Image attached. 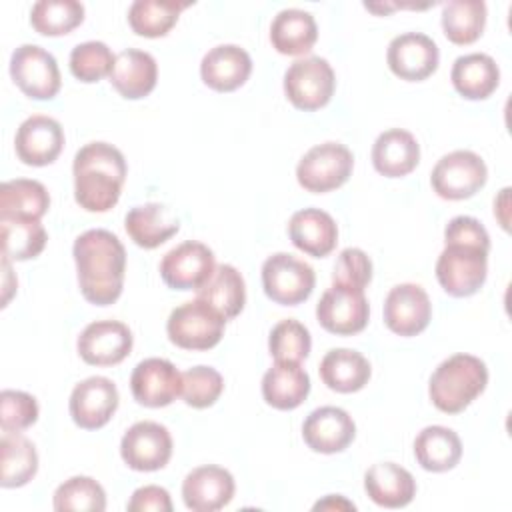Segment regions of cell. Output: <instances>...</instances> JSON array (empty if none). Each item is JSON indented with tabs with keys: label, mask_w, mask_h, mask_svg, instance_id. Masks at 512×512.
Instances as JSON below:
<instances>
[{
	"label": "cell",
	"mask_w": 512,
	"mask_h": 512,
	"mask_svg": "<svg viewBox=\"0 0 512 512\" xmlns=\"http://www.w3.org/2000/svg\"><path fill=\"white\" fill-rule=\"evenodd\" d=\"M82 296L94 306L114 304L124 288L126 250L116 234L102 228L82 232L72 246Z\"/></svg>",
	"instance_id": "cell-1"
},
{
	"label": "cell",
	"mask_w": 512,
	"mask_h": 512,
	"mask_svg": "<svg viewBox=\"0 0 512 512\" xmlns=\"http://www.w3.org/2000/svg\"><path fill=\"white\" fill-rule=\"evenodd\" d=\"M72 172L78 206L86 212H108L120 198L128 168L116 146L90 142L76 152Z\"/></svg>",
	"instance_id": "cell-2"
},
{
	"label": "cell",
	"mask_w": 512,
	"mask_h": 512,
	"mask_svg": "<svg viewBox=\"0 0 512 512\" xmlns=\"http://www.w3.org/2000/svg\"><path fill=\"white\" fill-rule=\"evenodd\" d=\"M486 384V364L478 356L460 352L436 366L428 382V396L440 412L458 414L484 392Z\"/></svg>",
	"instance_id": "cell-3"
},
{
	"label": "cell",
	"mask_w": 512,
	"mask_h": 512,
	"mask_svg": "<svg viewBox=\"0 0 512 512\" xmlns=\"http://www.w3.org/2000/svg\"><path fill=\"white\" fill-rule=\"evenodd\" d=\"M224 328L226 318L200 298L176 306L166 322L170 342L184 350L214 348L222 340Z\"/></svg>",
	"instance_id": "cell-4"
},
{
	"label": "cell",
	"mask_w": 512,
	"mask_h": 512,
	"mask_svg": "<svg viewBox=\"0 0 512 512\" xmlns=\"http://www.w3.org/2000/svg\"><path fill=\"white\" fill-rule=\"evenodd\" d=\"M488 252L470 244H446L436 260V278L444 292L454 298L476 294L488 276Z\"/></svg>",
	"instance_id": "cell-5"
},
{
	"label": "cell",
	"mask_w": 512,
	"mask_h": 512,
	"mask_svg": "<svg viewBox=\"0 0 512 512\" xmlns=\"http://www.w3.org/2000/svg\"><path fill=\"white\" fill-rule=\"evenodd\" d=\"M336 88V76L328 60L306 56L294 60L284 72V94L290 104L304 112L324 108Z\"/></svg>",
	"instance_id": "cell-6"
},
{
	"label": "cell",
	"mask_w": 512,
	"mask_h": 512,
	"mask_svg": "<svg viewBox=\"0 0 512 512\" xmlns=\"http://www.w3.org/2000/svg\"><path fill=\"white\" fill-rule=\"evenodd\" d=\"M354 156L340 142H324L312 146L296 166L298 184L314 194L340 188L352 174Z\"/></svg>",
	"instance_id": "cell-7"
},
{
	"label": "cell",
	"mask_w": 512,
	"mask_h": 512,
	"mask_svg": "<svg viewBox=\"0 0 512 512\" xmlns=\"http://www.w3.org/2000/svg\"><path fill=\"white\" fill-rule=\"evenodd\" d=\"M316 284V274L304 260L278 252L262 264L264 294L280 306H298L310 298Z\"/></svg>",
	"instance_id": "cell-8"
},
{
	"label": "cell",
	"mask_w": 512,
	"mask_h": 512,
	"mask_svg": "<svg viewBox=\"0 0 512 512\" xmlns=\"http://www.w3.org/2000/svg\"><path fill=\"white\" fill-rule=\"evenodd\" d=\"M488 180L484 160L472 150L444 154L430 174L432 190L444 200L472 198Z\"/></svg>",
	"instance_id": "cell-9"
},
{
	"label": "cell",
	"mask_w": 512,
	"mask_h": 512,
	"mask_svg": "<svg viewBox=\"0 0 512 512\" xmlns=\"http://www.w3.org/2000/svg\"><path fill=\"white\" fill-rule=\"evenodd\" d=\"M10 76L32 100L54 98L62 84L56 58L36 44H22L12 52Z\"/></svg>",
	"instance_id": "cell-10"
},
{
	"label": "cell",
	"mask_w": 512,
	"mask_h": 512,
	"mask_svg": "<svg viewBox=\"0 0 512 512\" xmlns=\"http://www.w3.org/2000/svg\"><path fill=\"white\" fill-rule=\"evenodd\" d=\"M120 456L126 466L136 472L160 470L172 456V436L168 428L158 422H136L120 440Z\"/></svg>",
	"instance_id": "cell-11"
},
{
	"label": "cell",
	"mask_w": 512,
	"mask_h": 512,
	"mask_svg": "<svg viewBox=\"0 0 512 512\" xmlns=\"http://www.w3.org/2000/svg\"><path fill=\"white\" fill-rule=\"evenodd\" d=\"M316 318L326 332L336 336L362 332L370 318V306L364 290L332 284L316 304Z\"/></svg>",
	"instance_id": "cell-12"
},
{
	"label": "cell",
	"mask_w": 512,
	"mask_h": 512,
	"mask_svg": "<svg viewBox=\"0 0 512 512\" xmlns=\"http://www.w3.org/2000/svg\"><path fill=\"white\" fill-rule=\"evenodd\" d=\"M386 62L394 76L406 82H420L432 76L440 62L436 42L422 32H404L390 40Z\"/></svg>",
	"instance_id": "cell-13"
},
{
	"label": "cell",
	"mask_w": 512,
	"mask_h": 512,
	"mask_svg": "<svg viewBox=\"0 0 512 512\" xmlns=\"http://www.w3.org/2000/svg\"><path fill=\"white\" fill-rule=\"evenodd\" d=\"M214 268V252L196 240L178 244L160 260V276L174 290H198Z\"/></svg>",
	"instance_id": "cell-14"
},
{
	"label": "cell",
	"mask_w": 512,
	"mask_h": 512,
	"mask_svg": "<svg viewBox=\"0 0 512 512\" xmlns=\"http://www.w3.org/2000/svg\"><path fill=\"white\" fill-rule=\"evenodd\" d=\"M118 400V388L110 378L90 376L74 386L68 410L76 426L98 430L110 422L118 408Z\"/></svg>",
	"instance_id": "cell-15"
},
{
	"label": "cell",
	"mask_w": 512,
	"mask_h": 512,
	"mask_svg": "<svg viewBox=\"0 0 512 512\" xmlns=\"http://www.w3.org/2000/svg\"><path fill=\"white\" fill-rule=\"evenodd\" d=\"M132 344V332L124 322L96 320L80 332L76 348L90 366H114L130 354Z\"/></svg>",
	"instance_id": "cell-16"
},
{
	"label": "cell",
	"mask_w": 512,
	"mask_h": 512,
	"mask_svg": "<svg viewBox=\"0 0 512 512\" xmlns=\"http://www.w3.org/2000/svg\"><path fill=\"white\" fill-rule=\"evenodd\" d=\"M432 318V304L426 290L404 282L394 286L384 300V324L390 332L410 338L424 332Z\"/></svg>",
	"instance_id": "cell-17"
},
{
	"label": "cell",
	"mask_w": 512,
	"mask_h": 512,
	"mask_svg": "<svg viewBox=\"0 0 512 512\" xmlns=\"http://www.w3.org/2000/svg\"><path fill=\"white\" fill-rule=\"evenodd\" d=\"M130 390L138 404L148 408H162L180 396L182 374L170 360L146 358L132 370Z\"/></svg>",
	"instance_id": "cell-18"
},
{
	"label": "cell",
	"mask_w": 512,
	"mask_h": 512,
	"mask_svg": "<svg viewBox=\"0 0 512 512\" xmlns=\"http://www.w3.org/2000/svg\"><path fill=\"white\" fill-rule=\"evenodd\" d=\"M14 148L20 162L28 166H48L64 148V130L58 120L34 114L18 126Z\"/></svg>",
	"instance_id": "cell-19"
},
{
	"label": "cell",
	"mask_w": 512,
	"mask_h": 512,
	"mask_svg": "<svg viewBox=\"0 0 512 512\" xmlns=\"http://www.w3.org/2000/svg\"><path fill=\"white\" fill-rule=\"evenodd\" d=\"M356 436L352 416L338 406H320L312 410L302 424L306 446L320 454H336L346 450Z\"/></svg>",
	"instance_id": "cell-20"
},
{
	"label": "cell",
	"mask_w": 512,
	"mask_h": 512,
	"mask_svg": "<svg viewBox=\"0 0 512 512\" xmlns=\"http://www.w3.org/2000/svg\"><path fill=\"white\" fill-rule=\"evenodd\" d=\"M234 478L228 470L208 464L186 474L182 482V500L188 510L214 512L234 498Z\"/></svg>",
	"instance_id": "cell-21"
},
{
	"label": "cell",
	"mask_w": 512,
	"mask_h": 512,
	"mask_svg": "<svg viewBox=\"0 0 512 512\" xmlns=\"http://www.w3.org/2000/svg\"><path fill=\"white\" fill-rule=\"evenodd\" d=\"M252 72L250 54L236 44H220L210 48L200 62L202 82L216 92H232L240 88Z\"/></svg>",
	"instance_id": "cell-22"
},
{
	"label": "cell",
	"mask_w": 512,
	"mask_h": 512,
	"mask_svg": "<svg viewBox=\"0 0 512 512\" xmlns=\"http://www.w3.org/2000/svg\"><path fill=\"white\" fill-rule=\"evenodd\" d=\"M108 78L114 90L122 98L140 100L156 88L158 64L152 54L144 50L128 48L116 54V60Z\"/></svg>",
	"instance_id": "cell-23"
},
{
	"label": "cell",
	"mask_w": 512,
	"mask_h": 512,
	"mask_svg": "<svg viewBox=\"0 0 512 512\" xmlns=\"http://www.w3.org/2000/svg\"><path fill=\"white\" fill-rule=\"evenodd\" d=\"M292 244L308 256L324 258L338 242V226L334 218L320 208H304L292 214L288 222Z\"/></svg>",
	"instance_id": "cell-24"
},
{
	"label": "cell",
	"mask_w": 512,
	"mask_h": 512,
	"mask_svg": "<svg viewBox=\"0 0 512 512\" xmlns=\"http://www.w3.org/2000/svg\"><path fill=\"white\" fill-rule=\"evenodd\" d=\"M364 490L382 508H404L416 496V480L400 464L378 462L366 470Z\"/></svg>",
	"instance_id": "cell-25"
},
{
	"label": "cell",
	"mask_w": 512,
	"mask_h": 512,
	"mask_svg": "<svg viewBox=\"0 0 512 512\" xmlns=\"http://www.w3.org/2000/svg\"><path fill=\"white\" fill-rule=\"evenodd\" d=\"M420 162V146L416 138L402 128L382 132L372 146V164L386 178H402Z\"/></svg>",
	"instance_id": "cell-26"
},
{
	"label": "cell",
	"mask_w": 512,
	"mask_h": 512,
	"mask_svg": "<svg viewBox=\"0 0 512 512\" xmlns=\"http://www.w3.org/2000/svg\"><path fill=\"white\" fill-rule=\"evenodd\" d=\"M450 80L454 90L466 100H486L500 84V68L492 56L472 52L454 60Z\"/></svg>",
	"instance_id": "cell-27"
},
{
	"label": "cell",
	"mask_w": 512,
	"mask_h": 512,
	"mask_svg": "<svg viewBox=\"0 0 512 512\" xmlns=\"http://www.w3.org/2000/svg\"><path fill=\"white\" fill-rule=\"evenodd\" d=\"M310 394V376L298 362H274L262 376V398L276 410H294Z\"/></svg>",
	"instance_id": "cell-28"
},
{
	"label": "cell",
	"mask_w": 512,
	"mask_h": 512,
	"mask_svg": "<svg viewBox=\"0 0 512 512\" xmlns=\"http://www.w3.org/2000/svg\"><path fill=\"white\" fill-rule=\"evenodd\" d=\"M318 40V26L310 12L300 8L280 10L270 24L272 48L284 56H304Z\"/></svg>",
	"instance_id": "cell-29"
},
{
	"label": "cell",
	"mask_w": 512,
	"mask_h": 512,
	"mask_svg": "<svg viewBox=\"0 0 512 512\" xmlns=\"http://www.w3.org/2000/svg\"><path fill=\"white\" fill-rule=\"evenodd\" d=\"M322 382L340 394H352L362 390L370 380V362L356 350L334 348L320 360Z\"/></svg>",
	"instance_id": "cell-30"
},
{
	"label": "cell",
	"mask_w": 512,
	"mask_h": 512,
	"mask_svg": "<svg viewBox=\"0 0 512 512\" xmlns=\"http://www.w3.org/2000/svg\"><path fill=\"white\" fill-rule=\"evenodd\" d=\"M124 228L136 246L152 250L170 240L178 232L180 224L162 204L148 202L134 206L126 214Z\"/></svg>",
	"instance_id": "cell-31"
},
{
	"label": "cell",
	"mask_w": 512,
	"mask_h": 512,
	"mask_svg": "<svg viewBox=\"0 0 512 512\" xmlns=\"http://www.w3.org/2000/svg\"><path fill=\"white\" fill-rule=\"evenodd\" d=\"M414 456L428 472L452 470L462 458L460 436L446 426H426L414 438Z\"/></svg>",
	"instance_id": "cell-32"
},
{
	"label": "cell",
	"mask_w": 512,
	"mask_h": 512,
	"mask_svg": "<svg viewBox=\"0 0 512 512\" xmlns=\"http://www.w3.org/2000/svg\"><path fill=\"white\" fill-rule=\"evenodd\" d=\"M196 298L208 302L226 320L236 318L246 304L244 278L232 264H220L196 290Z\"/></svg>",
	"instance_id": "cell-33"
},
{
	"label": "cell",
	"mask_w": 512,
	"mask_h": 512,
	"mask_svg": "<svg viewBox=\"0 0 512 512\" xmlns=\"http://www.w3.org/2000/svg\"><path fill=\"white\" fill-rule=\"evenodd\" d=\"M38 472L34 444L20 432H4L0 440V484L18 488L28 484Z\"/></svg>",
	"instance_id": "cell-34"
},
{
	"label": "cell",
	"mask_w": 512,
	"mask_h": 512,
	"mask_svg": "<svg viewBox=\"0 0 512 512\" xmlns=\"http://www.w3.org/2000/svg\"><path fill=\"white\" fill-rule=\"evenodd\" d=\"M50 206V194L38 180L16 178L0 186V218L40 220Z\"/></svg>",
	"instance_id": "cell-35"
},
{
	"label": "cell",
	"mask_w": 512,
	"mask_h": 512,
	"mask_svg": "<svg viewBox=\"0 0 512 512\" xmlns=\"http://www.w3.org/2000/svg\"><path fill=\"white\" fill-rule=\"evenodd\" d=\"M486 16L482 0H450L442 6V30L452 44L466 46L482 36Z\"/></svg>",
	"instance_id": "cell-36"
},
{
	"label": "cell",
	"mask_w": 512,
	"mask_h": 512,
	"mask_svg": "<svg viewBox=\"0 0 512 512\" xmlns=\"http://www.w3.org/2000/svg\"><path fill=\"white\" fill-rule=\"evenodd\" d=\"M190 2L176 0H136L128 8L130 28L144 38L166 36L178 22V16Z\"/></svg>",
	"instance_id": "cell-37"
},
{
	"label": "cell",
	"mask_w": 512,
	"mask_h": 512,
	"mask_svg": "<svg viewBox=\"0 0 512 512\" xmlns=\"http://www.w3.org/2000/svg\"><path fill=\"white\" fill-rule=\"evenodd\" d=\"M0 240L2 256L22 262L36 258L44 250L48 234L40 220L0 218Z\"/></svg>",
	"instance_id": "cell-38"
},
{
	"label": "cell",
	"mask_w": 512,
	"mask_h": 512,
	"mask_svg": "<svg viewBox=\"0 0 512 512\" xmlns=\"http://www.w3.org/2000/svg\"><path fill=\"white\" fill-rule=\"evenodd\" d=\"M82 20L84 6L78 0H40L30 10V24L42 36H64Z\"/></svg>",
	"instance_id": "cell-39"
},
{
	"label": "cell",
	"mask_w": 512,
	"mask_h": 512,
	"mask_svg": "<svg viewBox=\"0 0 512 512\" xmlns=\"http://www.w3.org/2000/svg\"><path fill=\"white\" fill-rule=\"evenodd\" d=\"M54 510L58 512H102L106 510V492L90 476H72L54 492Z\"/></svg>",
	"instance_id": "cell-40"
},
{
	"label": "cell",
	"mask_w": 512,
	"mask_h": 512,
	"mask_svg": "<svg viewBox=\"0 0 512 512\" xmlns=\"http://www.w3.org/2000/svg\"><path fill=\"white\" fill-rule=\"evenodd\" d=\"M312 348V338L308 328L294 320V318H286L280 320L268 336V350L270 356L276 362H302L308 358Z\"/></svg>",
	"instance_id": "cell-41"
},
{
	"label": "cell",
	"mask_w": 512,
	"mask_h": 512,
	"mask_svg": "<svg viewBox=\"0 0 512 512\" xmlns=\"http://www.w3.org/2000/svg\"><path fill=\"white\" fill-rule=\"evenodd\" d=\"M114 60L116 56L104 42H82L70 52V72L76 80L92 84L102 80L104 76H110Z\"/></svg>",
	"instance_id": "cell-42"
},
{
	"label": "cell",
	"mask_w": 512,
	"mask_h": 512,
	"mask_svg": "<svg viewBox=\"0 0 512 512\" xmlns=\"http://www.w3.org/2000/svg\"><path fill=\"white\" fill-rule=\"evenodd\" d=\"M224 390L222 374L212 366H194L182 374V400L192 408L212 406Z\"/></svg>",
	"instance_id": "cell-43"
},
{
	"label": "cell",
	"mask_w": 512,
	"mask_h": 512,
	"mask_svg": "<svg viewBox=\"0 0 512 512\" xmlns=\"http://www.w3.org/2000/svg\"><path fill=\"white\" fill-rule=\"evenodd\" d=\"M38 420V402L22 390H2L0 426L4 432H22Z\"/></svg>",
	"instance_id": "cell-44"
},
{
	"label": "cell",
	"mask_w": 512,
	"mask_h": 512,
	"mask_svg": "<svg viewBox=\"0 0 512 512\" xmlns=\"http://www.w3.org/2000/svg\"><path fill=\"white\" fill-rule=\"evenodd\" d=\"M372 280V262L360 248H344L334 264L332 282L336 286L364 290Z\"/></svg>",
	"instance_id": "cell-45"
},
{
	"label": "cell",
	"mask_w": 512,
	"mask_h": 512,
	"mask_svg": "<svg viewBox=\"0 0 512 512\" xmlns=\"http://www.w3.org/2000/svg\"><path fill=\"white\" fill-rule=\"evenodd\" d=\"M446 244H470L490 250V236L480 220L472 216H454L444 228Z\"/></svg>",
	"instance_id": "cell-46"
},
{
	"label": "cell",
	"mask_w": 512,
	"mask_h": 512,
	"mask_svg": "<svg viewBox=\"0 0 512 512\" xmlns=\"http://www.w3.org/2000/svg\"><path fill=\"white\" fill-rule=\"evenodd\" d=\"M126 508L130 512H172V500L166 488L148 484L132 492Z\"/></svg>",
	"instance_id": "cell-47"
},
{
	"label": "cell",
	"mask_w": 512,
	"mask_h": 512,
	"mask_svg": "<svg viewBox=\"0 0 512 512\" xmlns=\"http://www.w3.org/2000/svg\"><path fill=\"white\" fill-rule=\"evenodd\" d=\"M508 192L510 188H504L498 198H494V216L498 218L500 226L508 230Z\"/></svg>",
	"instance_id": "cell-48"
},
{
	"label": "cell",
	"mask_w": 512,
	"mask_h": 512,
	"mask_svg": "<svg viewBox=\"0 0 512 512\" xmlns=\"http://www.w3.org/2000/svg\"><path fill=\"white\" fill-rule=\"evenodd\" d=\"M338 510V508H342V510H356V506L352 504V502H348V500H344L342 496H334V494H330V496H326L324 500H320V502H316L314 504V510Z\"/></svg>",
	"instance_id": "cell-49"
}]
</instances>
